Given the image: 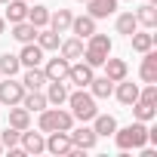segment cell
Returning <instances> with one entry per match:
<instances>
[{
    "mask_svg": "<svg viewBox=\"0 0 157 157\" xmlns=\"http://www.w3.org/2000/svg\"><path fill=\"white\" fill-rule=\"evenodd\" d=\"M114 139H117V148L120 151H129V148H145L148 145V126L142 120L123 126V129H114Z\"/></svg>",
    "mask_w": 157,
    "mask_h": 157,
    "instance_id": "6da1fadb",
    "label": "cell"
},
{
    "mask_svg": "<svg viewBox=\"0 0 157 157\" xmlns=\"http://www.w3.org/2000/svg\"><path fill=\"white\" fill-rule=\"evenodd\" d=\"M68 105H71V114H74V120H80V123H86V120H93V117L99 114L93 93H83V90L68 93Z\"/></svg>",
    "mask_w": 157,
    "mask_h": 157,
    "instance_id": "7a4b0ae2",
    "label": "cell"
},
{
    "mask_svg": "<svg viewBox=\"0 0 157 157\" xmlns=\"http://www.w3.org/2000/svg\"><path fill=\"white\" fill-rule=\"evenodd\" d=\"M111 56V37L108 34H90V46L83 49V59H86V65L90 68H102L105 65V59Z\"/></svg>",
    "mask_w": 157,
    "mask_h": 157,
    "instance_id": "3957f363",
    "label": "cell"
},
{
    "mask_svg": "<svg viewBox=\"0 0 157 157\" xmlns=\"http://www.w3.org/2000/svg\"><path fill=\"white\" fill-rule=\"evenodd\" d=\"M74 126V114L71 111H62V108H43L40 111V132H68Z\"/></svg>",
    "mask_w": 157,
    "mask_h": 157,
    "instance_id": "277c9868",
    "label": "cell"
},
{
    "mask_svg": "<svg viewBox=\"0 0 157 157\" xmlns=\"http://www.w3.org/2000/svg\"><path fill=\"white\" fill-rule=\"evenodd\" d=\"M22 96H25V86H22L19 80H13V77L0 80V102H3L6 108H10V105H19Z\"/></svg>",
    "mask_w": 157,
    "mask_h": 157,
    "instance_id": "5b68a950",
    "label": "cell"
},
{
    "mask_svg": "<svg viewBox=\"0 0 157 157\" xmlns=\"http://www.w3.org/2000/svg\"><path fill=\"white\" fill-rule=\"evenodd\" d=\"M68 136H71V145H74V148H80V151H90V148H96V142H99V136H96L93 126L68 129Z\"/></svg>",
    "mask_w": 157,
    "mask_h": 157,
    "instance_id": "8992f818",
    "label": "cell"
},
{
    "mask_svg": "<svg viewBox=\"0 0 157 157\" xmlns=\"http://www.w3.org/2000/svg\"><path fill=\"white\" fill-rule=\"evenodd\" d=\"M93 77H96V74H93V68H90L86 62H80V65H71V68H68V77H65V80H71L77 90H86Z\"/></svg>",
    "mask_w": 157,
    "mask_h": 157,
    "instance_id": "52a82bcc",
    "label": "cell"
},
{
    "mask_svg": "<svg viewBox=\"0 0 157 157\" xmlns=\"http://www.w3.org/2000/svg\"><path fill=\"white\" fill-rule=\"evenodd\" d=\"M71 136L68 132H62V129H56V132H49V139H46V151L49 154H71Z\"/></svg>",
    "mask_w": 157,
    "mask_h": 157,
    "instance_id": "ba28073f",
    "label": "cell"
},
{
    "mask_svg": "<svg viewBox=\"0 0 157 157\" xmlns=\"http://www.w3.org/2000/svg\"><path fill=\"white\" fill-rule=\"evenodd\" d=\"M22 151L25 154H40V151H46V139H43V132H28V129H22Z\"/></svg>",
    "mask_w": 157,
    "mask_h": 157,
    "instance_id": "9c48e42d",
    "label": "cell"
},
{
    "mask_svg": "<svg viewBox=\"0 0 157 157\" xmlns=\"http://www.w3.org/2000/svg\"><path fill=\"white\" fill-rule=\"evenodd\" d=\"M68 68H71V62H68L65 56H59V59H49V62H46L43 74H46V80H65V77H68Z\"/></svg>",
    "mask_w": 157,
    "mask_h": 157,
    "instance_id": "30bf717a",
    "label": "cell"
},
{
    "mask_svg": "<svg viewBox=\"0 0 157 157\" xmlns=\"http://www.w3.org/2000/svg\"><path fill=\"white\" fill-rule=\"evenodd\" d=\"M19 62H22L25 68H40V62H43V49H40L37 43H22Z\"/></svg>",
    "mask_w": 157,
    "mask_h": 157,
    "instance_id": "8fae6325",
    "label": "cell"
},
{
    "mask_svg": "<svg viewBox=\"0 0 157 157\" xmlns=\"http://www.w3.org/2000/svg\"><path fill=\"white\" fill-rule=\"evenodd\" d=\"M86 6L93 19H108L117 13V0H86Z\"/></svg>",
    "mask_w": 157,
    "mask_h": 157,
    "instance_id": "7c38bea8",
    "label": "cell"
},
{
    "mask_svg": "<svg viewBox=\"0 0 157 157\" xmlns=\"http://www.w3.org/2000/svg\"><path fill=\"white\" fill-rule=\"evenodd\" d=\"M114 96L120 99V105H132V102L139 99V83H129L126 77H123V80H117V90H114Z\"/></svg>",
    "mask_w": 157,
    "mask_h": 157,
    "instance_id": "4fadbf2b",
    "label": "cell"
},
{
    "mask_svg": "<svg viewBox=\"0 0 157 157\" xmlns=\"http://www.w3.org/2000/svg\"><path fill=\"white\" fill-rule=\"evenodd\" d=\"M19 105H25V108L34 114V111H43L49 102H46V96H43L40 90H25V96H22V102H19Z\"/></svg>",
    "mask_w": 157,
    "mask_h": 157,
    "instance_id": "5bb4252c",
    "label": "cell"
},
{
    "mask_svg": "<svg viewBox=\"0 0 157 157\" xmlns=\"http://www.w3.org/2000/svg\"><path fill=\"white\" fill-rule=\"evenodd\" d=\"M10 126L28 129V126H31V111H28L25 105H10Z\"/></svg>",
    "mask_w": 157,
    "mask_h": 157,
    "instance_id": "9a60e30c",
    "label": "cell"
},
{
    "mask_svg": "<svg viewBox=\"0 0 157 157\" xmlns=\"http://www.w3.org/2000/svg\"><path fill=\"white\" fill-rule=\"evenodd\" d=\"M129 74V68H126V62L123 59H105V77L108 80H123V77Z\"/></svg>",
    "mask_w": 157,
    "mask_h": 157,
    "instance_id": "2e32d148",
    "label": "cell"
},
{
    "mask_svg": "<svg viewBox=\"0 0 157 157\" xmlns=\"http://www.w3.org/2000/svg\"><path fill=\"white\" fill-rule=\"evenodd\" d=\"M142 80L145 83H157V52L148 49L142 59Z\"/></svg>",
    "mask_w": 157,
    "mask_h": 157,
    "instance_id": "e0dca14e",
    "label": "cell"
},
{
    "mask_svg": "<svg viewBox=\"0 0 157 157\" xmlns=\"http://www.w3.org/2000/svg\"><path fill=\"white\" fill-rule=\"evenodd\" d=\"M71 10H56V13H49V28L56 31V34H65L68 28H71Z\"/></svg>",
    "mask_w": 157,
    "mask_h": 157,
    "instance_id": "ac0fdd59",
    "label": "cell"
},
{
    "mask_svg": "<svg viewBox=\"0 0 157 157\" xmlns=\"http://www.w3.org/2000/svg\"><path fill=\"white\" fill-rule=\"evenodd\" d=\"M37 31H40V28H34V25H31L28 19H25V22H16V25H13V37H16L19 43H34Z\"/></svg>",
    "mask_w": 157,
    "mask_h": 157,
    "instance_id": "d6986e66",
    "label": "cell"
},
{
    "mask_svg": "<svg viewBox=\"0 0 157 157\" xmlns=\"http://www.w3.org/2000/svg\"><path fill=\"white\" fill-rule=\"evenodd\" d=\"M71 31L83 40V37H90L96 31V19L93 16H77V19H71Z\"/></svg>",
    "mask_w": 157,
    "mask_h": 157,
    "instance_id": "ffe728a7",
    "label": "cell"
},
{
    "mask_svg": "<svg viewBox=\"0 0 157 157\" xmlns=\"http://www.w3.org/2000/svg\"><path fill=\"white\" fill-rule=\"evenodd\" d=\"M49 83V90H46V102L49 105H65L68 102V90H65V83L62 80H46Z\"/></svg>",
    "mask_w": 157,
    "mask_h": 157,
    "instance_id": "44dd1931",
    "label": "cell"
},
{
    "mask_svg": "<svg viewBox=\"0 0 157 157\" xmlns=\"http://www.w3.org/2000/svg\"><path fill=\"white\" fill-rule=\"evenodd\" d=\"M90 90H93V99H108L114 93V80H108V77H93Z\"/></svg>",
    "mask_w": 157,
    "mask_h": 157,
    "instance_id": "7402d4cb",
    "label": "cell"
},
{
    "mask_svg": "<svg viewBox=\"0 0 157 157\" xmlns=\"http://www.w3.org/2000/svg\"><path fill=\"white\" fill-rule=\"evenodd\" d=\"M34 40H37V46H40L43 52H46V49H59V43H62V40H59V34H56L52 28H40Z\"/></svg>",
    "mask_w": 157,
    "mask_h": 157,
    "instance_id": "603a6c76",
    "label": "cell"
},
{
    "mask_svg": "<svg viewBox=\"0 0 157 157\" xmlns=\"http://www.w3.org/2000/svg\"><path fill=\"white\" fill-rule=\"evenodd\" d=\"M129 40H132V49L136 52H148V49H154V34H148V31H132L129 34Z\"/></svg>",
    "mask_w": 157,
    "mask_h": 157,
    "instance_id": "cb8c5ba5",
    "label": "cell"
},
{
    "mask_svg": "<svg viewBox=\"0 0 157 157\" xmlns=\"http://www.w3.org/2000/svg\"><path fill=\"white\" fill-rule=\"evenodd\" d=\"M93 120H96V123H93L96 136H114V129H117V120H114L111 114H96Z\"/></svg>",
    "mask_w": 157,
    "mask_h": 157,
    "instance_id": "d4e9b609",
    "label": "cell"
},
{
    "mask_svg": "<svg viewBox=\"0 0 157 157\" xmlns=\"http://www.w3.org/2000/svg\"><path fill=\"white\" fill-rule=\"evenodd\" d=\"M59 46H62V56H65L68 62L83 59V40H80V37H71V40H65V43H59Z\"/></svg>",
    "mask_w": 157,
    "mask_h": 157,
    "instance_id": "484cf974",
    "label": "cell"
},
{
    "mask_svg": "<svg viewBox=\"0 0 157 157\" xmlns=\"http://www.w3.org/2000/svg\"><path fill=\"white\" fill-rule=\"evenodd\" d=\"M6 19L16 25V22H25L28 19V3L25 0H10L6 3Z\"/></svg>",
    "mask_w": 157,
    "mask_h": 157,
    "instance_id": "4316f807",
    "label": "cell"
},
{
    "mask_svg": "<svg viewBox=\"0 0 157 157\" xmlns=\"http://www.w3.org/2000/svg\"><path fill=\"white\" fill-rule=\"evenodd\" d=\"M132 114H136V120L148 123V120H154V117H157V108H154L151 102H142V99H136V102H132Z\"/></svg>",
    "mask_w": 157,
    "mask_h": 157,
    "instance_id": "83f0119b",
    "label": "cell"
},
{
    "mask_svg": "<svg viewBox=\"0 0 157 157\" xmlns=\"http://www.w3.org/2000/svg\"><path fill=\"white\" fill-rule=\"evenodd\" d=\"M136 22H139V25H145V28H154V25H157V6H154V3H145V6H139V13H136Z\"/></svg>",
    "mask_w": 157,
    "mask_h": 157,
    "instance_id": "f1b7e54d",
    "label": "cell"
},
{
    "mask_svg": "<svg viewBox=\"0 0 157 157\" xmlns=\"http://www.w3.org/2000/svg\"><path fill=\"white\" fill-rule=\"evenodd\" d=\"M19 68H22L19 56H13V52H3V56H0V74H6V77H16V74H19Z\"/></svg>",
    "mask_w": 157,
    "mask_h": 157,
    "instance_id": "f546056e",
    "label": "cell"
},
{
    "mask_svg": "<svg viewBox=\"0 0 157 157\" xmlns=\"http://www.w3.org/2000/svg\"><path fill=\"white\" fill-rule=\"evenodd\" d=\"M43 83H46V74H43L40 68H28V74H25L22 86H25V90H40Z\"/></svg>",
    "mask_w": 157,
    "mask_h": 157,
    "instance_id": "4dcf8cb0",
    "label": "cell"
},
{
    "mask_svg": "<svg viewBox=\"0 0 157 157\" xmlns=\"http://www.w3.org/2000/svg\"><path fill=\"white\" fill-rule=\"evenodd\" d=\"M28 22H31L34 28H46V25H49V10H46V6H34V10H31V6H28Z\"/></svg>",
    "mask_w": 157,
    "mask_h": 157,
    "instance_id": "1f68e13d",
    "label": "cell"
},
{
    "mask_svg": "<svg viewBox=\"0 0 157 157\" xmlns=\"http://www.w3.org/2000/svg\"><path fill=\"white\" fill-rule=\"evenodd\" d=\"M136 28H139V22H136V13H123V16H117V34L129 37Z\"/></svg>",
    "mask_w": 157,
    "mask_h": 157,
    "instance_id": "d6a6232c",
    "label": "cell"
},
{
    "mask_svg": "<svg viewBox=\"0 0 157 157\" xmlns=\"http://www.w3.org/2000/svg\"><path fill=\"white\" fill-rule=\"evenodd\" d=\"M19 139H22V129H16V126H6L3 132H0V145L3 148H16Z\"/></svg>",
    "mask_w": 157,
    "mask_h": 157,
    "instance_id": "836d02e7",
    "label": "cell"
},
{
    "mask_svg": "<svg viewBox=\"0 0 157 157\" xmlns=\"http://www.w3.org/2000/svg\"><path fill=\"white\" fill-rule=\"evenodd\" d=\"M139 99H142V102H151V105H157V83H148L145 90H139Z\"/></svg>",
    "mask_w": 157,
    "mask_h": 157,
    "instance_id": "e575fe53",
    "label": "cell"
},
{
    "mask_svg": "<svg viewBox=\"0 0 157 157\" xmlns=\"http://www.w3.org/2000/svg\"><path fill=\"white\" fill-rule=\"evenodd\" d=\"M3 25H6V22H3V19H0V34H3Z\"/></svg>",
    "mask_w": 157,
    "mask_h": 157,
    "instance_id": "d590c367",
    "label": "cell"
},
{
    "mask_svg": "<svg viewBox=\"0 0 157 157\" xmlns=\"http://www.w3.org/2000/svg\"><path fill=\"white\" fill-rule=\"evenodd\" d=\"M0 3H10V0H0Z\"/></svg>",
    "mask_w": 157,
    "mask_h": 157,
    "instance_id": "8d00e7d4",
    "label": "cell"
},
{
    "mask_svg": "<svg viewBox=\"0 0 157 157\" xmlns=\"http://www.w3.org/2000/svg\"><path fill=\"white\" fill-rule=\"evenodd\" d=\"M151 3H157V0H151Z\"/></svg>",
    "mask_w": 157,
    "mask_h": 157,
    "instance_id": "74e56055",
    "label": "cell"
},
{
    "mask_svg": "<svg viewBox=\"0 0 157 157\" xmlns=\"http://www.w3.org/2000/svg\"><path fill=\"white\" fill-rule=\"evenodd\" d=\"M80 3H86V0H80Z\"/></svg>",
    "mask_w": 157,
    "mask_h": 157,
    "instance_id": "f35d334b",
    "label": "cell"
},
{
    "mask_svg": "<svg viewBox=\"0 0 157 157\" xmlns=\"http://www.w3.org/2000/svg\"><path fill=\"white\" fill-rule=\"evenodd\" d=\"M0 151H3V145H0Z\"/></svg>",
    "mask_w": 157,
    "mask_h": 157,
    "instance_id": "ab89813d",
    "label": "cell"
},
{
    "mask_svg": "<svg viewBox=\"0 0 157 157\" xmlns=\"http://www.w3.org/2000/svg\"><path fill=\"white\" fill-rule=\"evenodd\" d=\"M25 3H31V0H25Z\"/></svg>",
    "mask_w": 157,
    "mask_h": 157,
    "instance_id": "60d3db41",
    "label": "cell"
}]
</instances>
